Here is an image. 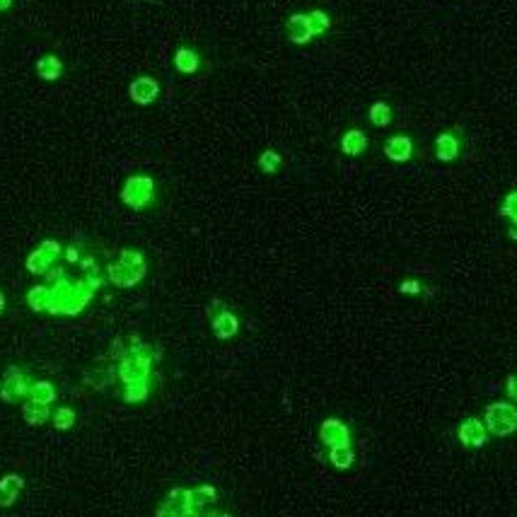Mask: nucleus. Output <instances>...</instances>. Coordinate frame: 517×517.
<instances>
[{
    "mask_svg": "<svg viewBox=\"0 0 517 517\" xmlns=\"http://www.w3.org/2000/svg\"><path fill=\"white\" fill-rule=\"evenodd\" d=\"M208 517H230V515H208Z\"/></svg>",
    "mask_w": 517,
    "mask_h": 517,
    "instance_id": "35",
    "label": "nucleus"
},
{
    "mask_svg": "<svg viewBox=\"0 0 517 517\" xmlns=\"http://www.w3.org/2000/svg\"><path fill=\"white\" fill-rule=\"evenodd\" d=\"M36 75L41 78V80L46 82H54L58 78L63 75V63L61 58L49 54V56H41L39 61H36Z\"/></svg>",
    "mask_w": 517,
    "mask_h": 517,
    "instance_id": "17",
    "label": "nucleus"
},
{
    "mask_svg": "<svg viewBox=\"0 0 517 517\" xmlns=\"http://www.w3.org/2000/svg\"><path fill=\"white\" fill-rule=\"evenodd\" d=\"M218 500V490H215L213 486H198L191 490V505L196 513H201V510L205 508V505L215 503Z\"/></svg>",
    "mask_w": 517,
    "mask_h": 517,
    "instance_id": "20",
    "label": "nucleus"
},
{
    "mask_svg": "<svg viewBox=\"0 0 517 517\" xmlns=\"http://www.w3.org/2000/svg\"><path fill=\"white\" fill-rule=\"evenodd\" d=\"M29 399H34V402H41V404H54L56 402V387L51 382H46V379H36V382L29 384Z\"/></svg>",
    "mask_w": 517,
    "mask_h": 517,
    "instance_id": "19",
    "label": "nucleus"
},
{
    "mask_svg": "<svg viewBox=\"0 0 517 517\" xmlns=\"http://www.w3.org/2000/svg\"><path fill=\"white\" fill-rule=\"evenodd\" d=\"M307 17H310V27H312V34H314V36H321V34H326V31H329V27H331V17L324 13V10H319V8H316V10H310Z\"/></svg>",
    "mask_w": 517,
    "mask_h": 517,
    "instance_id": "25",
    "label": "nucleus"
},
{
    "mask_svg": "<svg viewBox=\"0 0 517 517\" xmlns=\"http://www.w3.org/2000/svg\"><path fill=\"white\" fill-rule=\"evenodd\" d=\"M29 379L20 367L10 365L8 370L0 374V399L8 404H17L20 399L29 397Z\"/></svg>",
    "mask_w": 517,
    "mask_h": 517,
    "instance_id": "5",
    "label": "nucleus"
},
{
    "mask_svg": "<svg viewBox=\"0 0 517 517\" xmlns=\"http://www.w3.org/2000/svg\"><path fill=\"white\" fill-rule=\"evenodd\" d=\"M483 425L490 435L508 437L517 430V406L510 402H495L486 406L483 414Z\"/></svg>",
    "mask_w": 517,
    "mask_h": 517,
    "instance_id": "3",
    "label": "nucleus"
},
{
    "mask_svg": "<svg viewBox=\"0 0 517 517\" xmlns=\"http://www.w3.org/2000/svg\"><path fill=\"white\" fill-rule=\"evenodd\" d=\"M462 152V138L460 133H455V131H445V133H440L435 138V157L442 162H452L457 160Z\"/></svg>",
    "mask_w": 517,
    "mask_h": 517,
    "instance_id": "10",
    "label": "nucleus"
},
{
    "mask_svg": "<svg viewBox=\"0 0 517 517\" xmlns=\"http://www.w3.org/2000/svg\"><path fill=\"white\" fill-rule=\"evenodd\" d=\"M174 68H177L182 75H194L201 68V56L196 49H189V46H179L174 51Z\"/></svg>",
    "mask_w": 517,
    "mask_h": 517,
    "instance_id": "13",
    "label": "nucleus"
},
{
    "mask_svg": "<svg viewBox=\"0 0 517 517\" xmlns=\"http://www.w3.org/2000/svg\"><path fill=\"white\" fill-rule=\"evenodd\" d=\"M370 124L377 126V129H384V126L392 124V107L387 102H374L370 107Z\"/></svg>",
    "mask_w": 517,
    "mask_h": 517,
    "instance_id": "22",
    "label": "nucleus"
},
{
    "mask_svg": "<svg viewBox=\"0 0 517 517\" xmlns=\"http://www.w3.org/2000/svg\"><path fill=\"white\" fill-rule=\"evenodd\" d=\"M150 394V382H136V384H124V399L129 404H140Z\"/></svg>",
    "mask_w": 517,
    "mask_h": 517,
    "instance_id": "24",
    "label": "nucleus"
},
{
    "mask_svg": "<svg viewBox=\"0 0 517 517\" xmlns=\"http://www.w3.org/2000/svg\"><path fill=\"white\" fill-rule=\"evenodd\" d=\"M508 237H510V240H515V242H517V223H513V225L508 228Z\"/></svg>",
    "mask_w": 517,
    "mask_h": 517,
    "instance_id": "31",
    "label": "nucleus"
},
{
    "mask_svg": "<svg viewBox=\"0 0 517 517\" xmlns=\"http://www.w3.org/2000/svg\"><path fill=\"white\" fill-rule=\"evenodd\" d=\"M341 150H344V155H348V157L363 155V152L367 150V136L363 133L361 129L346 131L344 138H341Z\"/></svg>",
    "mask_w": 517,
    "mask_h": 517,
    "instance_id": "16",
    "label": "nucleus"
},
{
    "mask_svg": "<svg viewBox=\"0 0 517 517\" xmlns=\"http://www.w3.org/2000/svg\"><path fill=\"white\" fill-rule=\"evenodd\" d=\"M152 194H155V182L147 174H133L126 179L124 189H121V201L133 210H143L150 205Z\"/></svg>",
    "mask_w": 517,
    "mask_h": 517,
    "instance_id": "4",
    "label": "nucleus"
},
{
    "mask_svg": "<svg viewBox=\"0 0 517 517\" xmlns=\"http://www.w3.org/2000/svg\"><path fill=\"white\" fill-rule=\"evenodd\" d=\"M92 295H94V290L87 286L85 278L71 281V278L63 273V276H58L49 286V307H46V312L75 316L87 307Z\"/></svg>",
    "mask_w": 517,
    "mask_h": 517,
    "instance_id": "1",
    "label": "nucleus"
},
{
    "mask_svg": "<svg viewBox=\"0 0 517 517\" xmlns=\"http://www.w3.org/2000/svg\"><path fill=\"white\" fill-rule=\"evenodd\" d=\"M10 8H13V0H0V13H5Z\"/></svg>",
    "mask_w": 517,
    "mask_h": 517,
    "instance_id": "32",
    "label": "nucleus"
},
{
    "mask_svg": "<svg viewBox=\"0 0 517 517\" xmlns=\"http://www.w3.org/2000/svg\"><path fill=\"white\" fill-rule=\"evenodd\" d=\"M3 310H5V295L0 293V314H3Z\"/></svg>",
    "mask_w": 517,
    "mask_h": 517,
    "instance_id": "34",
    "label": "nucleus"
},
{
    "mask_svg": "<svg viewBox=\"0 0 517 517\" xmlns=\"http://www.w3.org/2000/svg\"><path fill=\"white\" fill-rule=\"evenodd\" d=\"M51 418H54V425L58 430H68V428H73V423H75V411H73L71 406H61Z\"/></svg>",
    "mask_w": 517,
    "mask_h": 517,
    "instance_id": "27",
    "label": "nucleus"
},
{
    "mask_svg": "<svg viewBox=\"0 0 517 517\" xmlns=\"http://www.w3.org/2000/svg\"><path fill=\"white\" fill-rule=\"evenodd\" d=\"M329 460L336 469H348L353 462H356V455H353L351 445H336L329 450Z\"/></svg>",
    "mask_w": 517,
    "mask_h": 517,
    "instance_id": "21",
    "label": "nucleus"
},
{
    "mask_svg": "<svg viewBox=\"0 0 517 517\" xmlns=\"http://www.w3.org/2000/svg\"><path fill=\"white\" fill-rule=\"evenodd\" d=\"M129 97L133 99L136 104H140V107H147V104H152L157 97H160V82L150 75L136 78V80L129 85Z\"/></svg>",
    "mask_w": 517,
    "mask_h": 517,
    "instance_id": "7",
    "label": "nucleus"
},
{
    "mask_svg": "<svg viewBox=\"0 0 517 517\" xmlns=\"http://www.w3.org/2000/svg\"><path fill=\"white\" fill-rule=\"evenodd\" d=\"M505 394H508V399H513L517 404V374H510L508 382H505Z\"/></svg>",
    "mask_w": 517,
    "mask_h": 517,
    "instance_id": "29",
    "label": "nucleus"
},
{
    "mask_svg": "<svg viewBox=\"0 0 517 517\" xmlns=\"http://www.w3.org/2000/svg\"><path fill=\"white\" fill-rule=\"evenodd\" d=\"M286 29H288V39L293 41V44H310V41L314 39L312 27H310L307 13L290 15L288 22H286Z\"/></svg>",
    "mask_w": 517,
    "mask_h": 517,
    "instance_id": "11",
    "label": "nucleus"
},
{
    "mask_svg": "<svg viewBox=\"0 0 517 517\" xmlns=\"http://www.w3.org/2000/svg\"><path fill=\"white\" fill-rule=\"evenodd\" d=\"M27 303L34 312H46L49 307V286H34L27 293Z\"/></svg>",
    "mask_w": 517,
    "mask_h": 517,
    "instance_id": "23",
    "label": "nucleus"
},
{
    "mask_svg": "<svg viewBox=\"0 0 517 517\" xmlns=\"http://www.w3.org/2000/svg\"><path fill=\"white\" fill-rule=\"evenodd\" d=\"M399 290H402V293H406V295L421 293V283H416V281H404L402 286H399Z\"/></svg>",
    "mask_w": 517,
    "mask_h": 517,
    "instance_id": "30",
    "label": "nucleus"
},
{
    "mask_svg": "<svg viewBox=\"0 0 517 517\" xmlns=\"http://www.w3.org/2000/svg\"><path fill=\"white\" fill-rule=\"evenodd\" d=\"M58 256H61V245H58L56 240H44L27 256L24 266H27V271L34 273V276H46V273L54 268V263H56Z\"/></svg>",
    "mask_w": 517,
    "mask_h": 517,
    "instance_id": "6",
    "label": "nucleus"
},
{
    "mask_svg": "<svg viewBox=\"0 0 517 517\" xmlns=\"http://www.w3.org/2000/svg\"><path fill=\"white\" fill-rule=\"evenodd\" d=\"M237 331H240V319L230 310H223V312L213 316V334L220 341H228L232 336H237Z\"/></svg>",
    "mask_w": 517,
    "mask_h": 517,
    "instance_id": "14",
    "label": "nucleus"
},
{
    "mask_svg": "<svg viewBox=\"0 0 517 517\" xmlns=\"http://www.w3.org/2000/svg\"><path fill=\"white\" fill-rule=\"evenodd\" d=\"M500 215H505V218H510L513 223H517V191H510L508 196L503 198Z\"/></svg>",
    "mask_w": 517,
    "mask_h": 517,
    "instance_id": "28",
    "label": "nucleus"
},
{
    "mask_svg": "<svg viewBox=\"0 0 517 517\" xmlns=\"http://www.w3.org/2000/svg\"><path fill=\"white\" fill-rule=\"evenodd\" d=\"M384 155L392 162H409L411 155H414V140L409 136H392L384 143Z\"/></svg>",
    "mask_w": 517,
    "mask_h": 517,
    "instance_id": "12",
    "label": "nucleus"
},
{
    "mask_svg": "<svg viewBox=\"0 0 517 517\" xmlns=\"http://www.w3.org/2000/svg\"><path fill=\"white\" fill-rule=\"evenodd\" d=\"M319 440L324 442V445H329V447L351 445V430H348V425L344 423V421L326 418L324 423H321V428H319Z\"/></svg>",
    "mask_w": 517,
    "mask_h": 517,
    "instance_id": "8",
    "label": "nucleus"
},
{
    "mask_svg": "<svg viewBox=\"0 0 517 517\" xmlns=\"http://www.w3.org/2000/svg\"><path fill=\"white\" fill-rule=\"evenodd\" d=\"M281 155H278L276 150H263L261 155H258V167H261V172L266 174H276L281 170Z\"/></svg>",
    "mask_w": 517,
    "mask_h": 517,
    "instance_id": "26",
    "label": "nucleus"
},
{
    "mask_svg": "<svg viewBox=\"0 0 517 517\" xmlns=\"http://www.w3.org/2000/svg\"><path fill=\"white\" fill-rule=\"evenodd\" d=\"M24 488V479L17 474H8L0 479V508H10L17 500L20 490Z\"/></svg>",
    "mask_w": 517,
    "mask_h": 517,
    "instance_id": "15",
    "label": "nucleus"
},
{
    "mask_svg": "<svg viewBox=\"0 0 517 517\" xmlns=\"http://www.w3.org/2000/svg\"><path fill=\"white\" fill-rule=\"evenodd\" d=\"M457 437H460V442L464 447H483L488 442V430L479 418H467V421H462L460 430H457Z\"/></svg>",
    "mask_w": 517,
    "mask_h": 517,
    "instance_id": "9",
    "label": "nucleus"
},
{
    "mask_svg": "<svg viewBox=\"0 0 517 517\" xmlns=\"http://www.w3.org/2000/svg\"><path fill=\"white\" fill-rule=\"evenodd\" d=\"M22 416L24 421H27L29 425H41L46 423V421L51 418V411L46 404L41 402H34V399H27V402L22 404Z\"/></svg>",
    "mask_w": 517,
    "mask_h": 517,
    "instance_id": "18",
    "label": "nucleus"
},
{
    "mask_svg": "<svg viewBox=\"0 0 517 517\" xmlns=\"http://www.w3.org/2000/svg\"><path fill=\"white\" fill-rule=\"evenodd\" d=\"M68 261H78V252H75V247H71V249H68Z\"/></svg>",
    "mask_w": 517,
    "mask_h": 517,
    "instance_id": "33",
    "label": "nucleus"
},
{
    "mask_svg": "<svg viewBox=\"0 0 517 517\" xmlns=\"http://www.w3.org/2000/svg\"><path fill=\"white\" fill-rule=\"evenodd\" d=\"M145 271H147L145 256H143V252H138V249H124L119 254V261L107 266L109 281L119 288H131V286H136V283H140Z\"/></svg>",
    "mask_w": 517,
    "mask_h": 517,
    "instance_id": "2",
    "label": "nucleus"
}]
</instances>
